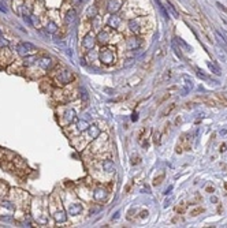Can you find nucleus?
I'll return each instance as SVG.
<instances>
[{
    "label": "nucleus",
    "instance_id": "nucleus-7",
    "mask_svg": "<svg viewBox=\"0 0 227 228\" xmlns=\"http://www.w3.org/2000/svg\"><path fill=\"white\" fill-rule=\"evenodd\" d=\"M107 197H108V191H107V189H104V187H99V189H96L95 193H93L95 201H104Z\"/></svg>",
    "mask_w": 227,
    "mask_h": 228
},
{
    "label": "nucleus",
    "instance_id": "nucleus-34",
    "mask_svg": "<svg viewBox=\"0 0 227 228\" xmlns=\"http://www.w3.org/2000/svg\"><path fill=\"white\" fill-rule=\"evenodd\" d=\"M81 98L84 101H88V98H89V96H88V93H86L85 89H81Z\"/></svg>",
    "mask_w": 227,
    "mask_h": 228
},
{
    "label": "nucleus",
    "instance_id": "nucleus-27",
    "mask_svg": "<svg viewBox=\"0 0 227 228\" xmlns=\"http://www.w3.org/2000/svg\"><path fill=\"white\" fill-rule=\"evenodd\" d=\"M8 45H10L8 40H7V39H4L3 36H0V48H7Z\"/></svg>",
    "mask_w": 227,
    "mask_h": 228
},
{
    "label": "nucleus",
    "instance_id": "nucleus-35",
    "mask_svg": "<svg viewBox=\"0 0 227 228\" xmlns=\"http://www.w3.org/2000/svg\"><path fill=\"white\" fill-rule=\"evenodd\" d=\"M153 142L155 144H160V133H155V135H153Z\"/></svg>",
    "mask_w": 227,
    "mask_h": 228
},
{
    "label": "nucleus",
    "instance_id": "nucleus-13",
    "mask_svg": "<svg viewBox=\"0 0 227 228\" xmlns=\"http://www.w3.org/2000/svg\"><path fill=\"white\" fill-rule=\"evenodd\" d=\"M103 169H104L105 172H108V174H112V172L116 171L114 161H111V160H104V161H103Z\"/></svg>",
    "mask_w": 227,
    "mask_h": 228
},
{
    "label": "nucleus",
    "instance_id": "nucleus-42",
    "mask_svg": "<svg viewBox=\"0 0 227 228\" xmlns=\"http://www.w3.org/2000/svg\"><path fill=\"white\" fill-rule=\"evenodd\" d=\"M211 202H215V204L218 202V198L215 197V195H212V197H211Z\"/></svg>",
    "mask_w": 227,
    "mask_h": 228
},
{
    "label": "nucleus",
    "instance_id": "nucleus-44",
    "mask_svg": "<svg viewBox=\"0 0 227 228\" xmlns=\"http://www.w3.org/2000/svg\"><path fill=\"white\" fill-rule=\"evenodd\" d=\"M131 119L135 122V120H137V119H138V115H137V113H133V118H131Z\"/></svg>",
    "mask_w": 227,
    "mask_h": 228
},
{
    "label": "nucleus",
    "instance_id": "nucleus-46",
    "mask_svg": "<svg viewBox=\"0 0 227 228\" xmlns=\"http://www.w3.org/2000/svg\"><path fill=\"white\" fill-rule=\"evenodd\" d=\"M226 150V145H222L220 146V152H225Z\"/></svg>",
    "mask_w": 227,
    "mask_h": 228
},
{
    "label": "nucleus",
    "instance_id": "nucleus-3",
    "mask_svg": "<svg viewBox=\"0 0 227 228\" xmlns=\"http://www.w3.org/2000/svg\"><path fill=\"white\" fill-rule=\"evenodd\" d=\"M123 3H125V0H108V3H107V10H108V13L116 14L118 11L122 8Z\"/></svg>",
    "mask_w": 227,
    "mask_h": 228
},
{
    "label": "nucleus",
    "instance_id": "nucleus-17",
    "mask_svg": "<svg viewBox=\"0 0 227 228\" xmlns=\"http://www.w3.org/2000/svg\"><path fill=\"white\" fill-rule=\"evenodd\" d=\"M64 119L67 120V123H71V122L75 119V112H74V109H67L66 113H64Z\"/></svg>",
    "mask_w": 227,
    "mask_h": 228
},
{
    "label": "nucleus",
    "instance_id": "nucleus-47",
    "mask_svg": "<svg viewBox=\"0 0 227 228\" xmlns=\"http://www.w3.org/2000/svg\"><path fill=\"white\" fill-rule=\"evenodd\" d=\"M171 190H172V187H168V189H167V190H166V194H168V193L171 191Z\"/></svg>",
    "mask_w": 227,
    "mask_h": 228
},
{
    "label": "nucleus",
    "instance_id": "nucleus-15",
    "mask_svg": "<svg viewBox=\"0 0 227 228\" xmlns=\"http://www.w3.org/2000/svg\"><path fill=\"white\" fill-rule=\"evenodd\" d=\"M54 219L58 221V223H64V221L67 220V215L63 212V210H59L54 215Z\"/></svg>",
    "mask_w": 227,
    "mask_h": 228
},
{
    "label": "nucleus",
    "instance_id": "nucleus-37",
    "mask_svg": "<svg viewBox=\"0 0 227 228\" xmlns=\"http://www.w3.org/2000/svg\"><path fill=\"white\" fill-rule=\"evenodd\" d=\"M197 75H199V77L201 78V79H205V81L208 79V77H207V75H204V74H202V71H200L199 68H197Z\"/></svg>",
    "mask_w": 227,
    "mask_h": 228
},
{
    "label": "nucleus",
    "instance_id": "nucleus-26",
    "mask_svg": "<svg viewBox=\"0 0 227 228\" xmlns=\"http://www.w3.org/2000/svg\"><path fill=\"white\" fill-rule=\"evenodd\" d=\"M8 191V185L4 182H0V195H4Z\"/></svg>",
    "mask_w": 227,
    "mask_h": 228
},
{
    "label": "nucleus",
    "instance_id": "nucleus-31",
    "mask_svg": "<svg viewBox=\"0 0 227 228\" xmlns=\"http://www.w3.org/2000/svg\"><path fill=\"white\" fill-rule=\"evenodd\" d=\"M202 212H204V208H197V209L191 210L190 216H197V215H200V213H202Z\"/></svg>",
    "mask_w": 227,
    "mask_h": 228
},
{
    "label": "nucleus",
    "instance_id": "nucleus-10",
    "mask_svg": "<svg viewBox=\"0 0 227 228\" xmlns=\"http://www.w3.org/2000/svg\"><path fill=\"white\" fill-rule=\"evenodd\" d=\"M38 63H40V66L43 67L44 70H51L52 66H54V62H52V59H51V57H48V56L40 57V59H38Z\"/></svg>",
    "mask_w": 227,
    "mask_h": 228
},
{
    "label": "nucleus",
    "instance_id": "nucleus-30",
    "mask_svg": "<svg viewBox=\"0 0 227 228\" xmlns=\"http://www.w3.org/2000/svg\"><path fill=\"white\" fill-rule=\"evenodd\" d=\"M164 179V175H160L159 178H155L153 179V186H159V185H161V180Z\"/></svg>",
    "mask_w": 227,
    "mask_h": 228
},
{
    "label": "nucleus",
    "instance_id": "nucleus-49",
    "mask_svg": "<svg viewBox=\"0 0 227 228\" xmlns=\"http://www.w3.org/2000/svg\"><path fill=\"white\" fill-rule=\"evenodd\" d=\"M226 189H227V183H226Z\"/></svg>",
    "mask_w": 227,
    "mask_h": 228
},
{
    "label": "nucleus",
    "instance_id": "nucleus-6",
    "mask_svg": "<svg viewBox=\"0 0 227 228\" xmlns=\"http://www.w3.org/2000/svg\"><path fill=\"white\" fill-rule=\"evenodd\" d=\"M96 41L97 40L95 39V36H93L92 33H89L84 37V40H82V46H84L85 49H92L93 46H95Z\"/></svg>",
    "mask_w": 227,
    "mask_h": 228
},
{
    "label": "nucleus",
    "instance_id": "nucleus-25",
    "mask_svg": "<svg viewBox=\"0 0 227 228\" xmlns=\"http://www.w3.org/2000/svg\"><path fill=\"white\" fill-rule=\"evenodd\" d=\"M175 40H176V42H178V44H179V45H181V46H183V48L186 49V51H191V48H190V46L187 45V44L185 42V41H183V40H182V39H179V37H175Z\"/></svg>",
    "mask_w": 227,
    "mask_h": 228
},
{
    "label": "nucleus",
    "instance_id": "nucleus-40",
    "mask_svg": "<svg viewBox=\"0 0 227 228\" xmlns=\"http://www.w3.org/2000/svg\"><path fill=\"white\" fill-rule=\"evenodd\" d=\"M146 216H148V212H146V210H144V212H141V217H142V219H145Z\"/></svg>",
    "mask_w": 227,
    "mask_h": 228
},
{
    "label": "nucleus",
    "instance_id": "nucleus-11",
    "mask_svg": "<svg viewBox=\"0 0 227 228\" xmlns=\"http://www.w3.org/2000/svg\"><path fill=\"white\" fill-rule=\"evenodd\" d=\"M108 28H111V29H118L119 28V25H120V18L118 15H115V14H112V15L108 18Z\"/></svg>",
    "mask_w": 227,
    "mask_h": 228
},
{
    "label": "nucleus",
    "instance_id": "nucleus-22",
    "mask_svg": "<svg viewBox=\"0 0 227 228\" xmlns=\"http://www.w3.org/2000/svg\"><path fill=\"white\" fill-rule=\"evenodd\" d=\"M37 62V57L36 56H25V66H33L34 63Z\"/></svg>",
    "mask_w": 227,
    "mask_h": 228
},
{
    "label": "nucleus",
    "instance_id": "nucleus-5",
    "mask_svg": "<svg viewBox=\"0 0 227 228\" xmlns=\"http://www.w3.org/2000/svg\"><path fill=\"white\" fill-rule=\"evenodd\" d=\"M141 44H142V40L141 39H138V37H130L126 41V46H127L129 51H134V49L140 48Z\"/></svg>",
    "mask_w": 227,
    "mask_h": 228
},
{
    "label": "nucleus",
    "instance_id": "nucleus-33",
    "mask_svg": "<svg viewBox=\"0 0 227 228\" xmlns=\"http://www.w3.org/2000/svg\"><path fill=\"white\" fill-rule=\"evenodd\" d=\"M167 4H168V8H170V11H171V13H172V15H174V17H176V18H179V15H178V13H176V11H175V8H174V6L171 4L170 2H167Z\"/></svg>",
    "mask_w": 227,
    "mask_h": 228
},
{
    "label": "nucleus",
    "instance_id": "nucleus-36",
    "mask_svg": "<svg viewBox=\"0 0 227 228\" xmlns=\"http://www.w3.org/2000/svg\"><path fill=\"white\" fill-rule=\"evenodd\" d=\"M131 164H133V165L140 164V157H138V156H133V157H131Z\"/></svg>",
    "mask_w": 227,
    "mask_h": 228
},
{
    "label": "nucleus",
    "instance_id": "nucleus-43",
    "mask_svg": "<svg viewBox=\"0 0 227 228\" xmlns=\"http://www.w3.org/2000/svg\"><path fill=\"white\" fill-rule=\"evenodd\" d=\"M216 6H218V7H219V8H220V10H223V11H227V10H226V8H225V7H223V6H222V4H220V3H216Z\"/></svg>",
    "mask_w": 227,
    "mask_h": 228
},
{
    "label": "nucleus",
    "instance_id": "nucleus-20",
    "mask_svg": "<svg viewBox=\"0 0 227 228\" xmlns=\"http://www.w3.org/2000/svg\"><path fill=\"white\" fill-rule=\"evenodd\" d=\"M77 128H78V131H85L89 128V123L86 120H78L77 122Z\"/></svg>",
    "mask_w": 227,
    "mask_h": 228
},
{
    "label": "nucleus",
    "instance_id": "nucleus-8",
    "mask_svg": "<svg viewBox=\"0 0 227 228\" xmlns=\"http://www.w3.org/2000/svg\"><path fill=\"white\" fill-rule=\"evenodd\" d=\"M58 79H59V82H62V83H70L73 81V74H71V71H69V70H64L63 72H60V74L58 75Z\"/></svg>",
    "mask_w": 227,
    "mask_h": 228
},
{
    "label": "nucleus",
    "instance_id": "nucleus-21",
    "mask_svg": "<svg viewBox=\"0 0 227 228\" xmlns=\"http://www.w3.org/2000/svg\"><path fill=\"white\" fill-rule=\"evenodd\" d=\"M56 30H58V25L54 21H49L48 25H47V31L54 34V33H56Z\"/></svg>",
    "mask_w": 227,
    "mask_h": 228
},
{
    "label": "nucleus",
    "instance_id": "nucleus-39",
    "mask_svg": "<svg viewBox=\"0 0 227 228\" xmlns=\"http://www.w3.org/2000/svg\"><path fill=\"white\" fill-rule=\"evenodd\" d=\"M0 11H2V13H7V8H6L2 3H0Z\"/></svg>",
    "mask_w": 227,
    "mask_h": 228
},
{
    "label": "nucleus",
    "instance_id": "nucleus-2",
    "mask_svg": "<svg viewBox=\"0 0 227 228\" xmlns=\"http://www.w3.org/2000/svg\"><path fill=\"white\" fill-rule=\"evenodd\" d=\"M17 51H18V53L21 56L25 57V56H29L30 53H33L36 51V46L30 42H21L18 45V48H17Z\"/></svg>",
    "mask_w": 227,
    "mask_h": 228
},
{
    "label": "nucleus",
    "instance_id": "nucleus-48",
    "mask_svg": "<svg viewBox=\"0 0 227 228\" xmlns=\"http://www.w3.org/2000/svg\"><path fill=\"white\" fill-rule=\"evenodd\" d=\"M0 36H2V30H0Z\"/></svg>",
    "mask_w": 227,
    "mask_h": 228
},
{
    "label": "nucleus",
    "instance_id": "nucleus-19",
    "mask_svg": "<svg viewBox=\"0 0 227 228\" xmlns=\"http://www.w3.org/2000/svg\"><path fill=\"white\" fill-rule=\"evenodd\" d=\"M208 68L211 70L214 74H216V75H220L222 74V71H220V68L216 66V63H214V62H208Z\"/></svg>",
    "mask_w": 227,
    "mask_h": 228
},
{
    "label": "nucleus",
    "instance_id": "nucleus-1",
    "mask_svg": "<svg viewBox=\"0 0 227 228\" xmlns=\"http://www.w3.org/2000/svg\"><path fill=\"white\" fill-rule=\"evenodd\" d=\"M99 59H100V62L107 64V66L115 63L116 62V52H115V48H112V46H103L99 52Z\"/></svg>",
    "mask_w": 227,
    "mask_h": 228
},
{
    "label": "nucleus",
    "instance_id": "nucleus-12",
    "mask_svg": "<svg viewBox=\"0 0 227 228\" xmlns=\"http://www.w3.org/2000/svg\"><path fill=\"white\" fill-rule=\"evenodd\" d=\"M69 213L71 216H78L82 213V205L81 204H73L69 206Z\"/></svg>",
    "mask_w": 227,
    "mask_h": 228
},
{
    "label": "nucleus",
    "instance_id": "nucleus-24",
    "mask_svg": "<svg viewBox=\"0 0 227 228\" xmlns=\"http://www.w3.org/2000/svg\"><path fill=\"white\" fill-rule=\"evenodd\" d=\"M2 167H3V169H6V171H8V172H13L14 171V165L11 164V163H8V161H3L2 163Z\"/></svg>",
    "mask_w": 227,
    "mask_h": 228
},
{
    "label": "nucleus",
    "instance_id": "nucleus-29",
    "mask_svg": "<svg viewBox=\"0 0 227 228\" xmlns=\"http://www.w3.org/2000/svg\"><path fill=\"white\" fill-rule=\"evenodd\" d=\"M218 97H219L220 98V100H222L223 101V103H225V104H227V92H222V93H218Z\"/></svg>",
    "mask_w": 227,
    "mask_h": 228
},
{
    "label": "nucleus",
    "instance_id": "nucleus-14",
    "mask_svg": "<svg viewBox=\"0 0 227 228\" xmlns=\"http://www.w3.org/2000/svg\"><path fill=\"white\" fill-rule=\"evenodd\" d=\"M77 11L74 10V8H71V10L69 11V13L66 14V22L67 23H73V22H75L77 21Z\"/></svg>",
    "mask_w": 227,
    "mask_h": 228
},
{
    "label": "nucleus",
    "instance_id": "nucleus-9",
    "mask_svg": "<svg viewBox=\"0 0 227 228\" xmlns=\"http://www.w3.org/2000/svg\"><path fill=\"white\" fill-rule=\"evenodd\" d=\"M129 29L133 31V33L138 34L141 31V23H140V18H134V19H130L129 21Z\"/></svg>",
    "mask_w": 227,
    "mask_h": 228
},
{
    "label": "nucleus",
    "instance_id": "nucleus-28",
    "mask_svg": "<svg viewBox=\"0 0 227 228\" xmlns=\"http://www.w3.org/2000/svg\"><path fill=\"white\" fill-rule=\"evenodd\" d=\"M2 206H3V208H7V209H10V210H14V209H15V206H14L13 204L10 202V201H3V202H2Z\"/></svg>",
    "mask_w": 227,
    "mask_h": 228
},
{
    "label": "nucleus",
    "instance_id": "nucleus-4",
    "mask_svg": "<svg viewBox=\"0 0 227 228\" xmlns=\"http://www.w3.org/2000/svg\"><path fill=\"white\" fill-rule=\"evenodd\" d=\"M96 40H97V42L101 44V45H107V44L110 42V40H111V34H110V31H108V28L103 29V30L97 34Z\"/></svg>",
    "mask_w": 227,
    "mask_h": 228
},
{
    "label": "nucleus",
    "instance_id": "nucleus-41",
    "mask_svg": "<svg viewBox=\"0 0 227 228\" xmlns=\"http://www.w3.org/2000/svg\"><path fill=\"white\" fill-rule=\"evenodd\" d=\"M171 201H172V198H170V200H167V201H166V202H164V208H167V206H168V205H170V202H171Z\"/></svg>",
    "mask_w": 227,
    "mask_h": 228
},
{
    "label": "nucleus",
    "instance_id": "nucleus-23",
    "mask_svg": "<svg viewBox=\"0 0 227 228\" xmlns=\"http://www.w3.org/2000/svg\"><path fill=\"white\" fill-rule=\"evenodd\" d=\"M175 107H176V104H170L168 107H167L166 109H164L163 112L160 113V116H161V118H163V116H167V115H168V113H171V111H172Z\"/></svg>",
    "mask_w": 227,
    "mask_h": 228
},
{
    "label": "nucleus",
    "instance_id": "nucleus-32",
    "mask_svg": "<svg viewBox=\"0 0 227 228\" xmlns=\"http://www.w3.org/2000/svg\"><path fill=\"white\" fill-rule=\"evenodd\" d=\"M185 209H186V205H185V204H182V205L176 206V213H179V215H183Z\"/></svg>",
    "mask_w": 227,
    "mask_h": 228
},
{
    "label": "nucleus",
    "instance_id": "nucleus-16",
    "mask_svg": "<svg viewBox=\"0 0 227 228\" xmlns=\"http://www.w3.org/2000/svg\"><path fill=\"white\" fill-rule=\"evenodd\" d=\"M97 14H99V10H97L96 6H90V7H88V10H86V17H88V18H92V19L96 18Z\"/></svg>",
    "mask_w": 227,
    "mask_h": 228
},
{
    "label": "nucleus",
    "instance_id": "nucleus-45",
    "mask_svg": "<svg viewBox=\"0 0 227 228\" xmlns=\"http://www.w3.org/2000/svg\"><path fill=\"white\" fill-rule=\"evenodd\" d=\"M214 190H215L214 187H207V191L208 193H214Z\"/></svg>",
    "mask_w": 227,
    "mask_h": 228
},
{
    "label": "nucleus",
    "instance_id": "nucleus-38",
    "mask_svg": "<svg viewBox=\"0 0 227 228\" xmlns=\"http://www.w3.org/2000/svg\"><path fill=\"white\" fill-rule=\"evenodd\" d=\"M82 2H84V0H71V3H73V4H74V6H78V4H81Z\"/></svg>",
    "mask_w": 227,
    "mask_h": 228
},
{
    "label": "nucleus",
    "instance_id": "nucleus-18",
    "mask_svg": "<svg viewBox=\"0 0 227 228\" xmlns=\"http://www.w3.org/2000/svg\"><path fill=\"white\" fill-rule=\"evenodd\" d=\"M89 135L92 137L93 139H96L97 137L100 135V130H99V127H96V126H89Z\"/></svg>",
    "mask_w": 227,
    "mask_h": 228
}]
</instances>
